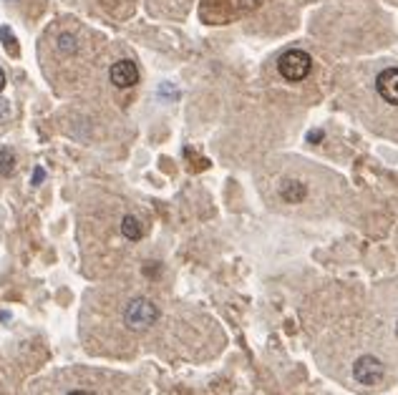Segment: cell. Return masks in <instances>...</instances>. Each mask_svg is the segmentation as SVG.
Returning a JSON list of instances; mask_svg holds the SVG:
<instances>
[{"label":"cell","instance_id":"cell-17","mask_svg":"<svg viewBox=\"0 0 398 395\" xmlns=\"http://www.w3.org/2000/svg\"><path fill=\"white\" fill-rule=\"evenodd\" d=\"M10 3H13V0H10Z\"/></svg>","mask_w":398,"mask_h":395},{"label":"cell","instance_id":"cell-10","mask_svg":"<svg viewBox=\"0 0 398 395\" xmlns=\"http://www.w3.org/2000/svg\"><path fill=\"white\" fill-rule=\"evenodd\" d=\"M15 172V154L8 146H0V174L10 176Z\"/></svg>","mask_w":398,"mask_h":395},{"label":"cell","instance_id":"cell-6","mask_svg":"<svg viewBox=\"0 0 398 395\" xmlns=\"http://www.w3.org/2000/svg\"><path fill=\"white\" fill-rule=\"evenodd\" d=\"M280 196H282L287 204H300L307 196V187L298 179H287L282 181V187H280Z\"/></svg>","mask_w":398,"mask_h":395},{"label":"cell","instance_id":"cell-13","mask_svg":"<svg viewBox=\"0 0 398 395\" xmlns=\"http://www.w3.org/2000/svg\"><path fill=\"white\" fill-rule=\"evenodd\" d=\"M323 139V131H310L307 134V141H320Z\"/></svg>","mask_w":398,"mask_h":395},{"label":"cell","instance_id":"cell-7","mask_svg":"<svg viewBox=\"0 0 398 395\" xmlns=\"http://www.w3.org/2000/svg\"><path fill=\"white\" fill-rule=\"evenodd\" d=\"M56 48H58V53H61V56H76L78 48H81V43H78V35L71 33V30H63V33H58Z\"/></svg>","mask_w":398,"mask_h":395},{"label":"cell","instance_id":"cell-4","mask_svg":"<svg viewBox=\"0 0 398 395\" xmlns=\"http://www.w3.org/2000/svg\"><path fill=\"white\" fill-rule=\"evenodd\" d=\"M109 78H111V84L116 89H132V86L139 84V66L129 58L124 61H116L109 71Z\"/></svg>","mask_w":398,"mask_h":395},{"label":"cell","instance_id":"cell-12","mask_svg":"<svg viewBox=\"0 0 398 395\" xmlns=\"http://www.w3.org/2000/svg\"><path fill=\"white\" fill-rule=\"evenodd\" d=\"M43 179H46V172H43V169H35V172H33V184H41Z\"/></svg>","mask_w":398,"mask_h":395},{"label":"cell","instance_id":"cell-9","mask_svg":"<svg viewBox=\"0 0 398 395\" xmlns=\"http://www.w3.org/2000/svg\"><path fill=\"white\" fill-rule=\"evenodd\" d=\"M0 41H3V48H6V53L10 58H15L18 53H21V48H18V41H15L13 30L8 28V26H0Z\"/></svg>","mask_w":398,"mask_h":395},{"label":"cell","instance_id":"cell-11","mask_svg":"<svg viewBox=\"0 0 398 395\" xmlns=\"http://www.w3.org/2000/svg\"><path fill=\"white\" fill-rule=\"evenodd\" d=\"M8 118H10V104H8L6 98L0 96V126L6 124Z\"/></svg>","mask_w":398,"mask_h":395},{"label":"cell","instance_id":"cell-8","mask_svg":"<svg viewBox=\"0 0 398 395\" xmlns=\"http://www.w3.org/2000/svg\"><path fill=\"white\" fill-rule=\"evenodd\" d=\"M121 235L126 237V239H141L144 237V227H141L139 222V217H134V214H126L124 219H121Z\"/></svg>","mask_w":398,"mask_h":395},{"label":"cell","instance_id":"cell-1","mask_svg":"<svg viewBox=\"0 0 398 395\" xmlns=\"http://www.w3.org/2000/svg\"><path fill=\"white\" fill-rule=\"evenodd\" d=\"M310 68H313V58L307 56L305 50H300V48L285 50V53L280 56V61H278L280 76L285 78V81H293V84H295V81L307 78Z\"/></svg>","mask_w":398,"mask_h":395},{"label":"cell","instance_id":"cell-14","mask_svg":"<svg viewBox=\"0 0 398 395\" xmlns=\"http://www.w3.org/2000/svg\"><path fill=\"white\" fill-rule=\"evenodd\" d=\"M3 89H6V71L0 68V93H3Z\"/></svg>","mask_w":398,"mask_h":395},{"label":"cell","instance_id":"cell-3","mask_svg":"<svg viewBox=\"0 0 398 395\" xmlns=\"http://www.w3.org/2000/svg\"><path fill=\"white\" fill-rule=\"evenodd\" d=\"M353 378H356L361 385H378V383L386 378V365L378 360L376 355H361L356 362H353Z\"/></svg>","mask_w":398,"mask_h":395},{"label":"cell","instance_id":"cell-16","mask_svg":"<svg viewBox=\"0 0 398 395\" xmlns=\"http://www.w3.org/2000/svg\"><path fill=\"white\" fill-rule=\"evenodd\" d=\"M396 335H398V322H396Z\"/></svg>","mask_w":398,"mask_h":395},{"label":"cell","instance_id":"cell-5","mask_svg":"<svg viewBox=\"0 0 398 395\" xmlns=\"http://www.w3.org/2000/svg\"><path fill=\"white\" fill-rule=\"evenodd\" d=\"M376 91L378 96L383 98L386 104L398 106V68L391 66V68H383L376 78Z\"/></svg>","mask_w":398,"mask_h":395},{"label":"cell","instance_id":"cell-2","mask_svg":"<svg viewBox=\"0 0 398 395\" xmlns=\"http://www.w3.org/2000/svg\"><path fill=\"white\" fill-rule=\"evenodd\" d=\"M124 320L126 325L132 327V330H149V327L159 320V310H156V305H154L152 300L147 297H136L132 300L129 305H126L124 310Z\"/></svg>","mask_w":398,"mask_h":395},{"label":"cell","instance_id":"cell-15","mask_svg":"<svg viewBox=\"0 0 398 395\" xmlns=\"http://www.w3.org/2000/svg\"><path fill=\"white\" fill-rule=\"evenodd\" d=\"M69 395H93V393H86V390H76V393H69Z\"/></svg>","mask_w":398,"mask_h":395}]
</instances>
